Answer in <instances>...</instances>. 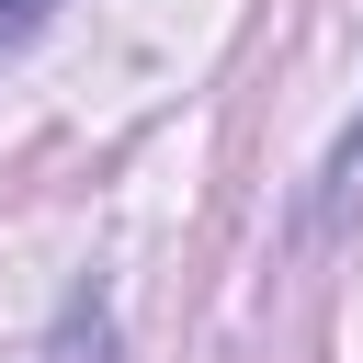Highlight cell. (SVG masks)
Returning <instances> with one entry per match:
<instances>
[{"instance_id":"obj_1","label":"cell","mask_w":363,"mask_h":363,"mask_svg":"<svg viewBox=\"0 0 363 363\" xmlns=\"http://www.w3.org/2000/svg\"><path fill=\"white\" fill-rule=\"evenodd\" d=\"M318 216H329V227H352V216H363V125L340 136V159H329V204H318Z\"/></svg>"},{"instance_id":"obj_2","label":"cell","mask_w":363,"mask_h":363,"mask_svg":"<svg viewBox=\"0 0 363 363\" xmlns=\"http://www.w3.org/2000/svg\"><path fill=\"white\" fill-rule=\"evenodd\" d=\"M57 23V0H0V45H23V34H45Z\"/></svg>"}]
</instances>
